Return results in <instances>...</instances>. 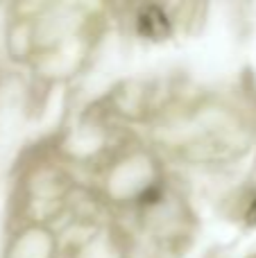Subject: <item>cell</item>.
Here are the masks:
<instances>
[{
  "label": "cell",
  "instance_id": "cell-1",
  "mask_svg": "<svg viewBox=\"0 0 256 258\" xmlns=\"http://www.w3.org/2000/svg\"><path fill=\"white\" fill-rule=\"evenodd\" d=\"M139 32L141 36H148L152 41L166 39L170 34V21L168 14L157 5H148L139 12Z\"/></svg>",
  "mask_w": 256,
  "mask_h": 258
},
{
  "label": "cell",
  "instance_id": "cell-2",
  "mask_svg": "<svg viewBox=\"0 0 256 258\" xmlns=\"http://www.w3.org/2000/svg\"><path fill=\"white\" fill-rule=\"evenodd\" d=\"M159 197H161L159 188L157 186H150L148 190H143V195H141V202H148V204H152V202H157Z\"/></svg>",
  "mask_w": 256,
  "mask_h": 258
},
{
  "label": "cell",
  "instance_id": "cell-3",
  "mask_svg": "<svg viewBox=\"0 0 256 258\" xmlns=\"http://www.w3.org/2000/svg\"><path fill=\"white\" fill-rule=\"evenodd\" d=\"M245 218H247L249 224H256V197H254L252 204H249V209H247V213H245Z\"/></svg>",
  "mask_w": 256,
  "mask_h": 258
}]
</instances>
